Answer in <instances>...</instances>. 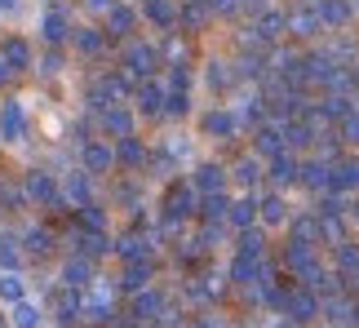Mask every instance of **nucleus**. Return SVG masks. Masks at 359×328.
Masks as SVG:
<instances>
[{
	"label": "nucleus",
	"instance_id": "1",
	"mask_svg": "<svg viewBox=\"0 0 359 328\" xmlns=\"http://www.w3.org/2000/svg\"><path fill=\"white\" fill-rule=\"evenodd\" d=\"M27 200H36V204H62V186L53 182V173H27Z\"/></svg>",
	"mask_w": 359,
	"mask_h": 328
},
{
	"label": "nucleus",
	"instance_id": "2",
	"mask_svg": "<svg viewBox=\"0 0 359 328\" xmlns=\"http://www.w3.org/2000/svg\"><path fill=\"white\" fill-rule=\"evenodd\" d=\"M156 62H160V53L151 45H142V40H133V45L124 49V76H151Z\"/></svg>",
	"mask_w": 359,
	"mask_h": 328
},
{
	"label": "nucleus",
	"instance_id": "3",
	"mask_svg": "<svg viewBox=\"0 0 359 328\" xmlns=\"http://www.w3.org/2000/svg\"><path fill=\"white\" fill-rule=\"evenodd\" d=\"M22 133H27V111H22L18 98H9L5 107H0V138H5V142H22Z\"/></svg>",
	"mask_w": 359,
	"mask_h": 328
},
{
	"label": "nucleus",
	"instance_id": "4",
	"mask_svg": "<svg viewBox=\"0 0 359 328\" xmlns=\"http://www.w3.org/2000/svg\"><path fill=\"white\" fill-rule=\"evenodd\" d=\"M40 36L49 40V45H62L67 36H72V22H67V9L62 5H49L45 18H40Z\"/></svg>",
	"mask_w": 359,
	"mask_h": 328
},
{
	"label": "nucleus",
	"instance_id": "5",
	"mask_svg": "<svg viewBox=\"0 0 359 328\" xmlns=\"http://www.w3.org/2000/svg\"><path fill=\"white\" fill-rule=\"evenodd\" d=\"M137 27V9L133 5H124V0H116L111 13H107V36H116V40H129V32Z\"/></svg>",
	"mask_w": 359,
	"mask_h": 328
},
{
	"label": "nucleus",
	"instance_id": "6",
	"mask_svg": "<svg viewBox=\"0 0 359 328\" xmlns=\"http://www.w3.org/2000/svg\"><path fill=\"white\" fill-rule=\"evenodd\" d=\"M89 284H93V262H89V257H80V253H76L72 262L62 266V289H76V293H85Z\"/></svg>",
	"mask_w": 359,
	"mask_h": 328
},
{
	"label": "nucleus",
	"instance_id": "7",
	"mask_svg": "<svg viewBox=\"0 0 359 328\" xmlns=\"http://www.w3.org/2000/svg\"><path fill=\"white\" fill-rule=\"evenodd\" d=\"M102 129L111 133V138L120 142V138H133V111L124 102H116V107H107L102 111Z\"/></svg>",
	"mask_w": 359,
	"mask_h": 328
},
{
	"label": "nucleus",
	"instance_id": "8",
	"mask_svg": "<svg viewBox=\"0 0 359 328\" xmlns=\"http://www.w3.org/2000/svg\"><path fill=\"white\" fill-rule=\"evenodd\" d=\"M129 315L137 324H147V320H160L164 315V297L156 289H142V293H133V306H129Z\"/></svg>",
	"mask_w": 359,
	"mask_h": 328
},
{
	"label": "nucleus",
	"instance_id": "9",
	"mask_svg": "<svg viewBox=\"0 0 359 328\" xmlns=\"http://www.w3.org/2000/svg\"><path fill=\"white\" fill-rule=\"evenodd\" d=\"M80 164H85V173H111V164H116V151L111 146H102V142H85V151H80Z\"/></svg>",
	"mask_w": 359,
	"mask_h": 328
},
{
	"label": "nucleus",
	"instance_id": "10",
	"mask_svg": "<svg viewBox=\"0 0 359 328\" xmlns=\"http://www.w3.org/2000/svg\"><path fill=\"white\" fill-rule=\"evenodd\" d=\"M196 186H182V182H177L173 191H169V200H164V213H169V222H173V217H187L191 209H196Z\"/></svg>",
	"mask_w": 359,
	"mask_h": 328
},
{
	"label": "nucleus",
	"instance_id": "11",
	"mask_svg": "<svg viewBox=\"0 0 359 328\" xmlns=\"http://www.w3.org/2000/svg\"><path fill=\"white\" fill-rule=\"evenodd\" d=\"M0 58L9 62V71L18 76V71H27V67H32V45H27V40H5V45H0Z\"/></svg>",
	"mask_w": 359,
	"mask_h": 328
},
{
	"label": "nucleus",
	"instance_id": "12",
	"mask_svg": "<svg viewBox=\"0 0 359 328\" xmlns=\"http://www.w3.org/2000/svg\"><path fill=\"white\" fill-rule=\"evenodd\" d=\"M9 324L13 328H45V310H40L32 297H22L18 306H9Z\"/></svg>",
	"mask_w": 359,
	"mask_h": 328
},
{
	"label": "nucleus",
	"instance_id": "13",
	"mask_svg": "<svg viewBox=\"0 0 359 328\" xmlns=\"http://www.w3.org/2000/svg\"><path fill=\"white\" fill-rule=\"evenodd\" d=\"M320 13H315V9H293V13H288V27H284V32H293L297 40H306V36H320Z\"/></svg>",
	"mask_w": 359,
	"mask_h": 328
},
{
	"label": "nucleus",
	"instance_id": "14",
	"mask_svg": "<svg viewBox=\"0 0 359 328\" xmlns=\"http://www.w3.org/2000/svg\"><path fill=\"white\" fill-rule=\"evenodd\" d=\"M62 200H72L76 209H85V204H93V200H89V173H85V169L67 173V182H62Z\"/></svg>",
	"mask_w": 359,
	"mask_h": 328
},
{
	"label": "nucleus",
	"instance_id": "15",
	"mask_svg": "<svg viewBox=\"0 0 359 328\" xmlns=\"http://www.w3.org/2000/svg\"><path fill=\"white\" fill-rule=\"evenodd\" d=\"M284 146H288V138H284V129L280 125H262L257 129V156H284Z\"/></svg>",
	"mask_w": 359,
	"mask_h": 328
},
{
	"label": "nucleus",
	"instance_id": "16",
	"mask_svg": "<svg viewBox=\"0 0 359 328\" xmlns=\"http://www.w3.org/2000/svg\"><path fill=\"white\" fill-rule=\"evenodd\" d=\"M27 297V280L18 275V271H0V302L5 306H18Z\"/></svg>",
	"mask_w": 359,
	"mask_h": 328
},
{
	"label": "nucleus",
	"instance_id": "17",
	"mask_svg": "<svg viewBox=\"0 0 359 328\" xmlns=\"http://www.w3.org/2000/svg\"><path fill=\"white\" fill-rule=\"evenodd\" d=\"M116 164H124V169H142V164H147V146L137 138H120L116 142Z\"/></svg>",
	"mask_w": 359,
	"mask_h": 328
},
{
	"label": "nucleus",
	"instance_id": "18",
	"mask_svg": "<svg viewBox=\"0 0 359 328\" xmlns=\"http://www.w3.org/2000/svg\"><path fill=\"white\" fill-rule=\"evenodd\" d=\"M137 107H142L147 116L164 111V85H160V80H142V89H137Z\"/></svg>",
	"mask_w": 359,
	"mask_h": 328
},
{
	"label": "nucleus",
	"instance_id": "19",
	"mask_svg": "<svg viewBox=\"0 0 359 328\" xmlns=\"http://www.w3.org/2000/svg\"><path fill=\"white\" fill-rule=\"evenodd\" d=\"M315 13H320L324 27H341V22H351V0H320Z\"/></svg>",
	"mask_w": 359,
	"mask_h": 328
},
{
	"label": "nucleus",
	"instance_id": "20",
	"mask_svg": "<svg viewBox=\"0 0 359 328\" xmlns=\"http://www.w3.org/2000/svg\"><path fill=\"white\" fill-rule=\"evenodd\" d=\"M191 186H196V196H217V191H222V169H217V164H200Z\"/></svg>",
	"mask_w": 359,
	"mask_h": 328
},
{
	"label": "nucleus",
	"instance_id": "21",
	"mask_svg": "<svg viewBox=\"0 0 359 328\" xmlns=\"http://www.w3.org/2000/svg\"><path fill=\"white\" fill-rule=\"evenodd\" d=\"M284 310H288L293 320H311L315 310H320V302H315L306 289H297V293H288V297H284Z\"/></svg>",
	"mask_w": 359,
	"mask_h": 328
},
{
	"label": "nucleus",
	"instance_id": "22",
	"mask_svg": "<svg viewBox=\"0 0 359 328\" xmlns=\"http://www.w3.org/2000/svg\"><path fill=\"white\" fill-rule=\"evenodd\" d=\"M147 280H151V262H129V266H124L120 289H124V293H142Z\"/></svg>",
	"mask_w": 359,
	"mask_h": 328
},
{
	"label": "nucleus",
	"instance_id": "23",
	"mask_svg": "<svg viewBox=\"0 0 359 328\" xmlns=\"http://www.w3.org/2000/svg\"><path fill=\"white\" fill-rule=\"evenodd\" d=\"M53 310H58V320L67 324V320H76L80 310H85V297H80L76 289H62L58 297H53Z\"/></svg>",
	"mask_w": 359,
	"mask_h": 328
},
{
	"label": "nucleus",
	"instance_id": "24",
	"mask_svg": "<svg viewBox=\"0 0 359 328\" xmlns=\"http://www.w3.org/2000/svg\"><path fill=\"white\" fill-rule=\"evenodd\" d=\"M76 244H80V257H89V262H93V257H102L107 249H111L102 231H80V235H76Z\"/></svg>",
	"mask_w": 359,
	"mask_h": 328
},
{
	"label": "nucleus",
	"instance_id": "25",
	"mask_svg": "<svg viewBox=\"0 0 359 328\" xmlns=\"http://www.w3.org/2000/svg\"><path fill=\"white\" fill-rule=\"evenodd\" d=\"M18 266H22V240L0 235V271H18Z\"/></svg>",
	"mask_w": 359,
	"mask_h": 328
},
{
	"label": "nucleus",
	"instance_id": "26",
	"mask_svg": "<svg viewBox=\"0 0 359 328\" xmlns=\"http://www.w3.org/2000/svg\"><path fill=\"white\" fill-rule=\"evenodd\" d=\"M297 177H302L306 186L324 191V186H328V164H324V160H306V164H297Z\"/></svg>",
	"mask_w": 359,
	"mask_h": 328
},
{
	"label": "nucleus",
	"instance_id": "27",
	"mask_svg": "<svg viewBox=\"0 0 359 328\" xmlns=\"http://www.w3.org/2000/svg\"><path fill=\"white\" fill-rule=\"evenodd\" d=\"M240 125H236V116L231 111H209L204 116V133H213V138H226V133H236Z\"/></svg>",
	"mask_w": 359,
	"mask_h": 328
},
{
	"label": "nucleus",
	"instance_id": "28",
	"mask_svg": "<svg viewBox=\"0 0 359 328\" xmlns=\"http://www.w3.org/2000/svg\"><path fill=\"white\" fill-rule=\"evenodd\" d=\"M293 177H297V160L288 156V151L271 160V182H275V186H288V182H293Z\"/></svg>",
	"mask_w": 359,
	"mask_h": 328
},
{
	"label": "nucleus",
	"instance_id": "29",
	"mask_svg": "<svg viewBox=\"0 0 359 328\" xmlns=\"http://www.w3.org/2000/svg\"><path fill=\"white\" fill-rule=\"evenodd\" d=\"M116 253L124 257V262H147V240L142 235H120L116 240Z\"/></svg>",
	"mask_w": 359,
	"mask_h": 328
},
{
	"label": "nucleus",
	"instance_id": "30",
	"mask_svg": "<svg viewBox=\"0 0 359 328\" xmlns=\"http://www.w3.org/2000/svg\"><path fill=\"white\" fill-rule=\"evenodd\" d=\"M147 18L156 22V27H164V32H169V27L177 22V9L169 5V0H147Z\"/></svg>",
	"mask_w": 359,
	"mask_h": 328
},
{
	"label": "nucleus",
	"instance_id": "31",
	"mask_svg": "<svg viewBox=\"0 0 359 328\" xmlns=\"http://www.w3.org/2000/svg\"><path fill=\"white\" fill-rule=\"evenodd\" d=\"M284 27H288L284 13H262L253 32H257V40H275V36H284Z\"/></svg>",
	"mask_w": 359,
	"mask_h": 328
},
{
	"label": "nucleus",
	"instance_id": "32",
	"mask_svg": "<svg viewBox=\"0 0 359 328\" xmlns=\"http://www.w3.org/2000/svg\"><path fill=\"white\" fill-rule=\"evenodd\" d=\"M253 200H236V204H231V209H226V222L231 226H240V231H248V226H253Z\"/></svg>",
	"mask_w": 359,
	"mask_h": 328
},
{
	"label": "nucleus",
	"instance_id": "33",
	"mask_svg": "<svg viewBox=\"0 0 359 328\" xmlns=\"http://www.w3.org/2000/svg\"><path fill=\"white\" fill-rule=\"evenodd\" d=\"M22 249L27 253H49L53 249V235H49L45 226H36V231H27V235H22Z\"/></svg>",
	"mask_w": 359,
	"mask_h": 328
},
{
	"label": "nucleus",
	"instance_id": "34",
	"mask_svg": "<svg viewBox=\"0 0 359 328\" xmlns=\"http://www.w3.org/2000/svg\"><path fill=\"white\" fill-rule=\"evenodd\" d=\"M226 209H231V204H226V196H222V191H217V196H204V200H200V213L209 217V222H217V217H226Z\"/></svg>",
	"mask_w": 359,
	"mask_h": 328
},
{
	"label": "nucleus",
	"instance_id": "35",
	"mask_svg": "<svg viewBox=\"0 0 359 328\" xmlns=\"http://www.w3.org/2000/svg\"><path fill=\"white\" fill-rule=\"evenodd\" d=\"M284 217H288V213H284V200H280V196H266V200H262V222L280 226Z\"/></svg>",
	"mask_w": 359,
	"mask_h": 328
},
{
	"label": "nucleus",
	"instance_id": "36",
	"mask_svg": "<svg viewBox=\"0 0 359 328\" xmlns=\"http://www.w3.org/2000/svg\"><path fill=\"white\" fill-rule=\"evenodd\" d=\"M204 18H209V0H187V9H182V27H200Z\"/></svg>",
	"mask_w": 359,
	"mask_h": 328
},
{
	"label": "nucleus",
	"instance_id": "37",
	"mask_svg": "<svg viewBox=\"0 0 359 328\" xmlns=\"http://www.w3.org/2000/svg\"><path fill=\"white\" fill-rule=\"evenodd\" d=\"M76 49H80V53H98V49H102V32L80 27V32H76Z\"/></svg>",
	"mask_w": 359,
	"mask_h": 328
},
{
	"label": "nucleus",
	"instance_id": "38",
	"mask_svg": "<svg viewBox=\"0 0 359 328\" xmlns=\"http://www.w3.org/2000/svg\"><path fill=\"white\" fill-rule=\"evenodd\" d=\"M0 204H5V209H22V204H27V191H22V186L0 182Z\"/></svg>",
	"mask_w": 359,
	"mask_h": 328
},
{
	"label": "nucleus",
	"instance_id": "39",
	"mask_svg": "<svg viewBox=\"0 0 359 328\" xmlns=\"http://www.w3.org/2000/svg\"><path fill=\"white\" fill-rule=\"evenodd\" d=\"M80 226H85V231H102L107 226V217H102L98 204H85V209H80Z\"/></svg>",
	"mask_w": 359,
	"mask_h": 328
},
{
	"label": "nucleus",
	"instance_id": "40",
	"mask_svg": "<svg viewBox=\"0 0 359 328\" xmlns=\"http://www.w3.org/2000/svg\"><path fill=\"white\" fill-rule=\"evenodd\" d=\"M40 71H45V76H58V71H62V53H58V49H49L45 58H40Z\"/></svg>",
	"mask_w": 359,
	"mask_h": 328
},
{
	"label": "nucleus",
	"instance_id": "41",
	"mask_svg": "<svg viewBox=\"0 0 359 328\" xmlns=\"http://www.w3.org/2000/svg\"><path fill=\"white\" fill-rule=\"evenodd\" d=\"M236 177H240L244 186H253V182H257V164H253V160H240V169H236Z\"/></svg>",
	"mask_w": 359,
	"mask_h": 328
},
{
	"label": "nucleus",
	"instance_id": "42",
	"mask_svg": "<svg viewBox=\"0 0 359 328\" xmlns=\"http://www.w3.org/2000/svg\"><path fill=\"white\" fill-rule=\"evenodd\" d=\"M337 266L341 271H359V253L355 249H337Z\"/></svg>",
	"mask_w": 359,
	"mask_h": 328
},
{
	"label": "nucleus",
	"instance_id": "43",
	"mask_svg": "<svg viewBox=\"0 0 359 328\" xmlns=\"http://www.w3.org/2000/svg\"><path fill=\"white\" fill-rule=\"evenodd\" d=\"M209 80H213L217 89H226V85H231V76L222 71V62H213V67H209Z\"/></svg>",
	"mask_w": 359,
	"mask_h": 328
},
{
	"label": "nucleus",
	"instance_id": "44",
	"mask_svg": "<svg viewBox=\"0 0 359 328\" xmlns=\"http://www.w3.org/2000/svg\"><path fill=\"white\" fill-rule=\"evenodd\" d=\"M209 9H213V13H236L240 0H209Z\"/></svg>",
	"mask_w": 359,
	"mask_h": 328
},
{
	"label": "nucleus",
	"instance_id": "45",
	"mask_svg": "<svg viewBox=\"0 0 359 328\" xmlns=\"http://www.w3.org/2000/svg\"><path fill=\"white\" fill-rule=\"evenodd\" d=\"M111 5H116V0H85L89 13H111Z\"/></svg>",
	"mask_w": 359,
	"mask_h": 328
},
{
	"label": "nucleus",
	"instance_id": "46",
	"mask_svg": "<svg viewBox=\"0 0 359 328\" xmlns=\"http://www.w3.org/2000/svg\"><path fill=\"white\" fill-rule=\"evenodd\" d=\"M18 5L22 0H0V13H18Z\"/></svg>",
	"mask_w": 359,
	"mask_h": 328
},
{
	"label": "nucleus",
	"instance_id": "47",
	"mask_svg": "<svg viewBox=\"0 0 359 328\" xmlns=\"http://www.w3.org/2000/svg\"><path fill=\"white\" fill-rule=\"evenodd\" d=\"M9 76H13V71H9V62L0 58V85H9Z\"/></svg>",
	"mask_w": 359,
	"mask_h": 328
}]
</instances>
